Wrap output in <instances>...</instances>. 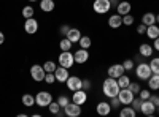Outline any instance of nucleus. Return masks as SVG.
<instances>
[{
    "label": "nucleus",
    "instance_id": "obj_1",
    "mask_svg": "<svg viewBox=\"0 0 159 117\" xmlns=\"http://www.w3.org/2000/svg\"><path fill=\"white\" fill-rule=\"evenodd\" d=\"M102 90H103V95H105V97L111 98V97H118L121 87H119V84H118V79H115V77H110V76H108L107 79L103 81Z\"/></svg>",
    "mask_w": 159,
    "mask_h": 117
},
{
    "label": "nucleus",
    "instance_id": "obj_2",
    "mask_svg": "<svg viewBox=\"0 0 159 117\" xmlns=\"http://www.w3.org/2000/svg\"><path fill=\"white\" fill-rule=\"evenodd\" d=\"M135 74H137L139 79L148 81V77L153 74V71H151V68H150V63H145V62L139 63L137 68H135Z\"/></svg>",
    "mask_w": 159,
    "mask_h": 117
},
{
    "label": "nucleus",
    "instance_id": "obj_3",
    "mask_svg": "<svg viewBox=\"0 0 159 117\" xmlns=\"http://www.w3.org/2000/svg\"><path fill=\"white\" fill-rule=\"evenodd\" d=\"M51 101H52V95H51L49 92H46V90H42V92H38V94L35 95V105L40 106V108L48 106Z\"/></svg>",
    "mask_w": 159,
    "mask_h": 117
},
{
    "label": "nucleus",
    "instance_id": "obj_4",
    "mask_svg": "<svg viewBox=\"0 0 159 117\" xmlns=\"http://www.w3.org/2000/svg\"><path fill=\"white\" fill-rule=\"evenodd\" d=\"M92 10H94L97 15H105V13H108L111 10V3H110V0H94Z\"/></svg>",
    "mask_w": 159,
    "mask_h": 117
},
{
    "label": "nucleus",
    "instance_id": "obj_5",
    "mask_svg": "<svg viewBox=\"0 0 159 117\" xmlns=\"http://www.w3.org/2000/svg\"><path fill=\"white\" fill-rule=\"evenodd\" d=\"M75 63V57L70 51H62L59 54V65L61 67H65V68H72Z\"/></svg>",
    "mask_w": 159,
    "mask_h": 117
},
{
    "label": "nucleus",
    "instance_id": "obj_6",
    "mask_svg": "<svg viewBox=\"0 0 159 117\" xmlns=\"http://www.w3.org/2000/svg\"><path fill=\"white\" fill-rule=\"evenodd\" d=\"M30 76H32V79L34 81H37V82H42V81H45V76H46V71H45V68L42 67V65H32L30 67Z\"/></svg>",
    "mask_w": 159,
    "mask_h": 117
},
{
    "label": "nucleus",
    "instance_id": "obj_7",
    "mask_svg": "<svg viewBox=\"0 0 159 117\" xmlns=\"http://www.w3.org/2000/svg\"><path fill=\"white\" fill-rule=\"evenodd\" d=\"M134 97H135V94H132L129 87L127 89H121L119 94H118V98H119V101H121V105H130L132 100H134Z\"/></svg>",
    "mask_w": 159,
    "mask_h": 117
},
{
    "label": "nucleus",
    "instance_id": "obj_8",
    "mask_svg": "<svg viewBox=\"0 0 159 117\" xmlns=\"http://www.w3.org/2000/svg\"><path fill=\"white\" fill-rule=\"evenodd\" d=\"M62 109H64L65 115H69V117H78L80 114H81V106L76 105V103H73V101H70L69 105L64 106Z\"/></svg>",
    "mask_w": 159,
    "mask_h": 117
},
{
    "label": "nucleus",
    "instance_id": "obj_9",
    "mask_svg": "<svg viewBox=\"0 0 159 117\" xmlns=\"http://www.w3.org/2000/svg\"><path fill=\"white\" fill-rule=\"evenodd\" d=\"M67 89L70 92H76V90L83 89V79H80L78 76H69L67 79Z\"/></svg>",
    "mask_w": 159,
    "mask_h": 117
},
{
    "label": "nucleus",
    "instance_id": "obj_10",
    "mask_svg": "<svg viewBox=\"0 0 159 117\" xmlns=\"http://www.w3.org/2000/svg\"><path fill=\"white\" fill-rule=\"evenodd\" d=\"M72 101L76 103V105H80V106H83L84 103L88 101V94H86V90L80 89V90H76V92H73V95H72Z\"/></svg>",
    "mask_w": 159,
    "mask_h": 117
},
{
    "label": "nucleus",
    "instance_id": "obj_11",
    "mask_svg": "<svg viewBox=\"0 0 159 117\" xmlns=\"http://www.w3.org/2000/svg\"><path fill=\"white\" fill-rule=\"evenodd\" d=\"M73 57H75V63H86L89 60V52H88V49H83V48H80L78 51H75L73 52Z\"/></svg>",
    "mask_w": 159,
    "mask_h": 117
},
{
    "label": "nucleus",
    "instance_id": "obj_12",
    "mask_svg": "<svg viewBox=\"0 0 159 117\" xmlns=\"http://www.w3.org/2000/svg\"><path fill=\"white\" fill-rule=\"evenodd\" d=\"M24 30H25V33H29V35L37 33V30H38V21L34 19V18L25 19V22H24Z\"/></svg>",
    "mask_w": 159,
    "mask_h": 117
},
{
    "label": "nucleus",
    "instance_id": "obj_13",
    "mask_svg": "<svg viewBox=\"0 0 159 117\" xmlns=\"http://www.w3.org/2000/svg\"><path fill=\"white\" fill-rule=\"evenodd\" d=\"M124 67H123V63H115V65H111V67L107 70V73H108V76L110 77H115V79H118L121 74H124Z\"/></svg>",
    "mask_w": 159,
    "mask_h": 117
},
{
    "label": "nucleus",
    "instance_id": "obj_14",
    "mask_svg": "<svg viewBox=\"0 0 159 117\" xmlns=\"http://www.w3.org/2000/svg\"><path fill=\"white\" fill-rule=\"evenodd\" d=\"M54 76H56V81L57 82H67L69 79V68H65V67H57L56 71H54Z\"/></svg>",
    "mask_w": 159,
    "mask_h": 117
},
{
    "label": "nucleus",
    "instance_id": "obj_15",
    "mask_svg": "<svg viewBox=\"0 0 159 117\" xmlns=\"http://www.w3.org/2000/svg\"><path fill=\"white\" fill-rule=\"evenodd\" d=\"M140 112L145 114V115H153L156 112V106L150 100H143L142 101V108H140Z\"/></svg>",
    "mask_w": 159,
    "mask_h": 117
},
{
    "label": "nucleus",
    "instance_id": "obj_16",
    "mask_svg": "<svg viewBox=\"0 0 159 117\" xmlns=\"http://www.w3.org/2000/svg\"><path fill=\"white\" fill-rule=\"evenodd\" d=\"M108 25H110L111 29H119L123 25V16L118 15V13H116V15H113V16H110L108 18Z\"/></svg>",
    "mask_w": 159,
    "mask_h": 117
},
{
    "label": "nucleus",
    "instance_id": "obj_17",
    "mask_svg": "<svg viewBox=\"0 0 159 117\" xmlns=\"http://www.w3.org/2000/svg\"><path fill=\"white\" fill-rule=\"evenodd\" d=\"M96 108H97V114L99 115H108L111 112V105L107 103V101H100Z\"/></svg>",
    "mask_w": 159,
    "mask_h": 117
},
{
    "label": "nucleus",
    "instance_id": "obj_18",
    "mask_svg": "<svg viewBox=\"0 0 159 117\" xmlns=\"http://www.w3.org/2000/svg\"><path fill=\"white\" fill-rule=\"evenodd\" d=\"M130 3L129 2H126V0H123V2H119L118 3V6H116V11H118V15H121V16H124V15H129L130 13Z\"/></svg>",
    "mask_w": 159,
    "mask_h": 117
},
{
    "label": "nucleus",
    "instance_id": "obj_19",
    "mask_svg": "<svg viewBox=\"0 0 159 117\" xmlns=\"http://www.w3.org/2000/svg\"><path fill=\"white\" fill-rule=\"evenodd\" d=\"M153 46L151 44H148V43H143V44H140V48H139V54L140 56H143V57H151L153 56Z\"/></svg>",
    "mask_w": 159,
    "mask_h": 117
},
{
    "label": "nucleus",
    "instance_id": "obj_20",
    "mask_svg": "<svg viewBox=\"0 0 159 117\" xmlns=\"http://www.w3.org/2000/svg\"><path fill=\"white\" fill-rule=\"evenodd\" d=\"M54 6H56L54 0H42V2H40V10L45 11V13H51L54 10Z\"/></svg>",
    "mask_w": 159,
    "mask_h": 117
},
{
    "label": "nucleus",
    "instance_id": "obj_21",
    "mask_svg": "<svg viewBox=\"0 0 159 117\" xmlns=\"http://www.w3.org/2000/svg\"><path fill=\"white\" fill-rule=\"evenodd\" d=\"M142 24H145L148 27V25H151V24H156V15L154 13H145V15L142 16Z\"/></svg>",
    "mask_w": 159,
    "mask_h": 117
},
{
    "label": "nucleus",
    "instance_id": "obj_22",
    "mask_svg": "<svg viewBox=\"0 0 159 117\" xmlns=\"http://www.w3.org/2000/svg\"><path fill=\"white\" fill-rule=\"evenodd\" d=\"M67 38L72 43H78L80 38H81V32H80V29H70L67 33Z\"/></svg>",
    "mask_w": 159,
    "mask_h": 117
},
{
    "label": "nucleus",
    "instance_id": "obj_23",
    "mask_svg": "<svg viewBox=\"0 0 159 117\" xmlns=\"http://www.w3.org/2000/svg\"><path fill=\"white\" fill-rule=\"evenodd\" d=\"M147 35H148V38H151V40L157 38V36H159V27H157L156 24L148 25V27H147Z\"/></svg>",
    "mask_w": 159,
    "mask_h": 117
},
{
    "label": "nucleus",
    "instance_id": "obj_24",
    "mask_svg": "<svg viewBox=\"0 0 159 117\" xmlns=\"http://www.w3.org/2000/svg\"><path fill=\"white\" fill-rule=\"evenodd\" d=\"M148 86L151 90H159V74H151L148 77Z\"/></svg>",
    "mask_w": 159,
    "mask_h": 117
},
{
    "label": "nucleus",
    "instance_id": "obj_25",
    "mask_svg": "<svg viewBox=\"0 0 159 117\" xmlns=\"http://www.w3.org/2000/svg\"><path fill=\"white\" fill-rule=\"evenodd\" d=\"M119 115H121V117H135L137 111L132 106H126V108H123L121 111H119Z\"/></svg>",
    "mask_w": 159,
    "mask_h": 117
},
{
    "label": "nucleus",
    "instance_id": "obj_26",
    "mask_svg": "<svg viewBox=\"0 0 159 117\" xmlns=\"http://www.w3.org/2000/svg\"><path fill=\"white\" fill-rule=\"evenodd\" d=\"M22 105H24V106H27V108L34 106V105H35V97H32L30 94L22 95Z\"/></svg>",
    "mask_w": 159,
    "mask_h": 117
},
{
    "label": "nucleus",
    "instance_id": "obj_27",
    "mask_svg": "<svg viewBox=\"0 0 159 117\" xmlns=\"http://www.w3.org/2000/svg\"><path fill=\"white\" fill-rule=\"evenodd\" d=\"M118 84H119V87H121V89H127L129 84H130V77H127L126 74H121V76L118 77Z\"/></svg>",
    "mask_w": 159,
    "mask_h": 117
},
{
    "label": "nucleus",
    "instance_id": "obj_28",
    "mask_svg": "<svg viewBox=\"0 0 159 117\" xmlns=\"http://www.w3.org/2000/svg\"><path fill=\"white\" fill-rule=\"evenodd\" d=\"M78 43H80V48H83V49H89L91 44H92L91 38H89V36H83V35H81V38H80Z\"/></svg>",
    "mask_w": 159,
    "mask_h": 117
},
{
    "label": "nucleus",
    "instance_id": "obj_29",
    "mask_svg": "<svg viewBox=\"0 0 159 117\" xmlns=\"http://www.w3.org/2000/svg\"><path fill=\"white\" fill-rule=\"evenodd\" d=\"M43 68H45V71L46 73H54L56 71V68H57V65L52 62V60H48V62H45L43 63Z\"/></svg>",
    "mask_w": 159,
    "mask_h": 117
},
{
    "label": "nucleus",
    "instance_id": "obj_30",
    "mask_svg": "<svg viewBox=\"0 0 159 117\" xmlns=\"http://www.w3.org/2000/svg\"><path fill=\"white\" fill-rule=\"evenodd\" d=\"M34 6H30V5H27V6H24L22 8V18H25V19H29V18H34Z\"/></svg>",
    "mask_w": 159,
    "mask_h": 117
},
{
    "label": "nucleus",
    "instance_id": "obj_31",
    "mask_svg": "<svg viewBox=\"0 0 159 117\" xmlns=\"http://www.w3.org/2000/svg\"><path fill=\"white\" fill-rule=\"evenodd\" d=\"M150 68H151V71H153L154 74H159V57L151 59V62H150Z\"/></svg>",
    "mask_w": 159,
    "mask_h": 117
},
{
    "label": "nucleus",
    "instance_id": "obj_32",
    "mask_svg": "<svg viewBox=\"0 0 159 117\" xmlns=\"http://www.w3.org/2000/svg\"><path fill=\"white\" fill-rule=\"evenodd\" d=\"M48 109H49V112H51V114H54V115H56L62 108L59 106V103H57V101H51L49 105H48Z\"/></svg>",
    "mask_w": 159,
    "mask_h": 117
},
{
    "label": "nucleus",
    "instance_id": "obj_33",
    "mask_svg": "<svg viewBox=\"0 0 159 117\" xmlns=\"http://www.w3.org/2000/svg\"><path fill=\"white\" fill-rule=\"evenodd\" d=\"M72 44H73V43L69 40L67 36H65L64 40L59 43V46H61V49H62V51H70V49H72Z\"/></svg>",
    "mask_w": 159,
    "mask_h": 117
},
{
    "label": "nucleus",
    "instance_id": "obj_34",
    "mask_svg": "<svg viewBox=\"0 0 159 117\" xmlns=\"http://www.w3.org/2000/svg\"><path fill=\"white\" fill-rule=\"evenodd\" d=\"M56 101L59 103V106H61V108H64V106H67L69 103H70V98H69L67 95H59Z\"/></svg>",
    "mask_w": 159,
    "mask_h": 117
},
{
    "label": "nucleus",
    "instance_id": "obj_35",
    "mask_svg": "<svg viewBox=\"0 0 159 117\" xmlns=\"http://www.w3.org/2000/svg\"><path fill=\"white\" fill-rule=\"evenodd\" d=\"M132 24H134V16H132L130 13H129V15H124V16H123V25H127V27H130Z\"/></svg>",
    "mask_w": 159,
    "mask_h": 117
},
{
    "label": "nucleus",
    "instance_id": "obj_36",
    "mask_svg": "<svg viewBox=\"0 0 159 117\" xmlns=\"http://www.w3.org/2000/svg\"><path fill=\"white\" fill-rule=\"evenodd\" d=\"M142 101H143V100H142L140 97H139V98H135V97H134V100H132V103H130V106L139 112V111H140V108H142Z\"/></svg>",
    "mask_w": 159,
    "mask_h": 117
},
{
    "label": "nucleus",
    "instance_id": "obj_37",
    "mask_svg": "<svg viewBox=\"0 0 159 117\" xmlns=\"http://www.w3.org/2000/svg\"><path fill=\"white\" fill-rule=\"evenodd\" d=\"M123 67H124V70H126V71L134 70V60H130V59L124 60V62H123Z\"/></svg>",
    "mask_w": 159,
    "mask_h": 117
},
{
    "label": "nucleus",
    "instance_id": "obj_38",
    "mask_svg": "<svg viewBox=\"0 0 159 117\" xmlns=\"http://www.w3.org/2000/svg\"><path fill=\"white\" fill-rule=\"evenodd\" d=\"M129 89H130L132 94H139L140 90H142V87H140L139 82H130V84H129Z\"/></svg>",
    "mask_w": 159,
    "mask_h": 117
},
{
    "label": "nucleus",
    "instance_id": "obj_39",
    "mask_svg": "<svg viewBox=\"0 0 159 117\" xmlns=\"http://www.w3.org/2000/svg\"><path fill=\"white\" fill-rule=\"evenodd\" d=\"M110 105H111V109H113V108L118 109L119 106H121V101H119L118 97H111V98H110Z\"/></svg>",
    "mask_w": 159,
    "mask_h": 117
},
{
    "label": "nucleus",
    "instance_id": "obj_40",
    "mask_svg": "<svg viewBox=\"0 0 159 117\" xmlns=\"http://www.w3.org/2000/svg\"><path fill=\"white\" fill-rule=\"evenodd\" d=\"M54 81H56L54 73H46V76H45V82H46V84H54Z\"/></svg>",
    "mask_w": 159,
    "mask_h": 117
},
{
    "label": "nucleus",
    "instance_id": "obj_41",
    "mask_svg": "<svg viewBox=\"0 0 159 117\" xmlns=\"http://www.w3.org/2000/svg\"><path fill=\"white\" fill-rule=\"evenodd\" d=\"M150 90H147V89H143V90H140V92H139V97L142 98V100H148L150 98Z\"/></svg>",
    "mask_w": 159,
    "mask_h": 117
},
{
    "label": "nucleus",
    "instance_id": "obj_42",
    "mask_svg": "<svg viewBox=\"0 0 159 117\" xmlns=\"http://www.w3.org/2000/svg\"><path fill=\"white\" fill-rule=\"evenodd\" d=\"M69 30H70V27H69V25H61V35L62 36H67V33H69Z\"/></svg>",
    "mask_w": 159,
    "mask_h": 117
},
{
    "label": "nucleus",
    "instance_id": "obj_43",
    "mask_svg": "<svg viewBox=\"0 0 159 117\" xmlns=\"http://www.w3.org/2000/svg\"><path fill=\"white\" fill-rule=\"evenodd\" d=\"M137 33H139V35L147 33V25H145V24H140L139 27H137Z\"/></svg>",
    "mask_w": 159,
    "mask_h": 117
},
{
    "label": "nucleus",
    "instance_id": "obj_44",
    "mask_svg": "<svg viewBox=\"0 0 159 117\" xmlns=\"http://www.w3.org/2000/svg\"><path fill=\"white\" fill-rule=\"evenodd\" d=\"M148 100L153 103V105H154L156 108L159 106V97H156V95H150V98H148Z\"/></svg>",
    "mask_w": 159,
    "mask_h": 117
},
{
    "label": "nucleus",
    "instance_id": "obj_45",
    "mask_svg": "<svg viewBox=\"0 0 159 117\" xmlns=\"http://www.w3.org/2000/svg\"><path fill=\"white\" fill-rule=\"evenodd\" d=\"M89 89H91V81L89 79H83V90H86V92H88Z\"/></svg>",
    "mask_w": 159,
    "mask_h": 117
},
{
    "label": "nucleus",
    "instance_id": "obj_46",
    "mask_svg": "<svg viewBox=\"0 0 159 117\" xmlns=\"http://www.w3.org/2000/svg\"><path fill=\"white\" fill-rule=\"evenodd\" d=\"M153 49L159 51V36H157V38H154V44H153Z\"/></svg>",
    "mask_w": 159,
    "mask_h": 117
},
{
    "label": "nucleus",
    "instance_id": "obj_47",
    "mask_svg": "<svg viewBox=\"0 0 159 117\" xmlns=\"http://www.w3.org/2000/svg\"><path fill=\"white\" fill-rule=\"evenodd\" d=\"M110 3H111V8H116L118 3H119V0H110Z\"/></svg>",
    "mask_w": 159,
    "mask_h": 117
},
{
    "label": "nucleus",
    "instance_id": "obj_48",
    "mask_svg": "<svg viewBox=\"0 0 159 117\" xmlns=\"http://www.w3.org/2000/svg\"><path fill=\"white\" fill-rule=\"evenodd\" d=\"M5 43V35H3V32H0V44H3Z\"/></svg>",
    "mask_w": 159,
    "mask_h": 117
},
{
    "label": "nucleus",
    "instance_id": "obj_49",
    "mask_svg": "<svg viewBox=\"0 0 159 117\" xmlns=\"http://www.w3.org/2000/svg\"><path fill=\"white\" fill-rule=\"evenodd\" d=\"M143 59H145V57H143V56H140V54H139V56H137V57H135V62H139V63H142V62H143Z\"/></svg>",
    "mask_w": 159,
    "mask_h": 117
},
{
    "label": "nucleus",
    "instance_id": "obj_50",
    "mask_svg": "<svg viewBox=\"0 0 159 117\" xmlns=\"http://www.w3.org/2000/svg\"><path fill=\"white\" fill-rule=\"evenodd\" d=\"M156 22H157V24H159V15H157V16H156Z\"/></svg>",
    "mask_w": 159,
    "mask_h": 117
},
{
    "label": "nucleus",
    "instance_id": "obj_51",
    "mask_svg": "<svg viewBox=\"0 0 159 117\" xmlns=\"http://www.w3.org/2000/svg\"><path fill=\"white\" fill-rule=\"evenodd\" d=\"M29 2H37V0H29Z\"/></svg>",
    "mask_w": 159,
    "mask_h": 117
},
{
    "label": "nucleus",
    "instance_id": "obj_52",
    "mask_svg": "<svg viewBox=\"0 0 159 117\" xmlns=\"http://www.w3.org/2000/svg\"><path fill=\"white\" fill-rule=\"evenodd\" d=\"M157 112H159V106H157Z\"/></svg>",
    "mask_w": 159,
    "mask_h": 117
}]
</instances>
